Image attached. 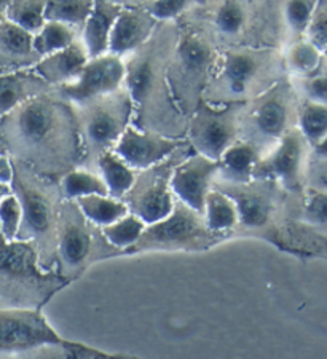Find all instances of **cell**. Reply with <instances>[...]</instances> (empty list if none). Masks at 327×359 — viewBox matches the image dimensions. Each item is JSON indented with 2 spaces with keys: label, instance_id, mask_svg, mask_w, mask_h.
Listing matches in <instances>:
<instances>
[{
  "label": "cell",
  "instance_id": "cell-1",
  "mask_svg": "<svg viewBox=\"0 0 327 359\" xmlns=\"http://www.w3.org/2000/svg\"><path fill=\"white\" fill-rule=\"evenodd\" d=\"M0 149L37 175L60 182L81 165L74 106L56 88L31 97L0 120Z\"/></svg>",
  "mask_w": 327,
  "mask_h": 359
},
{
  "label": "cell",
  "instance_id": "cell-2",
  "mask_svg": "<svg viewBox=\"0 0 327 359\" xmlns=\"http://www.w3.org/2000/svg\"><path fill=\"white\" fill-rule=\"evenodd\" d=\"M178 36V21L159 22L149 42L125 57V88L134 107L131 125L168 137L185 139L189 117L178 107L166 77Z\"/></svg>",
  "mask_w": 327,
  "mask_h": 359
},
{
  "label": "cell",
  "instance_id": "cell-3",
  "mask_svg": "<svg viewBox=\"0 0 327 359\" xmlns=\"http://www.w3.org/2000/svg\"><path fill=\"white\" fill-rule=\"evenodd\" d=\"M279 55L270 46L220 50L203 101L215 106L248 102L278 83Z\"/></svg>",
  "mask_w": 327,
  "mask_h": 359
},
{
  "label": "cell",
  "instance_id": "cell-4",
  "mask_svg": "<svg viewBox=\"0 0 327 359\" xmlns=\"http://www.w3.org/2000/svg\"><path fill=\"white\" fill-rule=\"evenodd\" d=\"M11 192L18 196L22 210L21 229L16 240L34 243L42 269L55 270L58 219L64 200L60 182L37 175L15 158H11Z\"/></svg>",
  "mask_w": 327,
  "mask_h": 359
},
{
  "label": "cell",
  "instance_id": "cell-5",
  "mask_svg": "<svg viewBox=\"0 0 327 359\" xmlns=\"http://www.w3.org/2000/svg\"><path fill=\"white\" fill-rule=\"evenodd\" d=\"M66 286L55 270L42 269L34 243L0 235V309L42 310Z\"/></svg>",
  "mask_w": 327,
  "mask_h": 359
},
{
  "label": "cell",
  "instance_id": "cell-6",
  "mask_svg": "<svg viewBox=\"0 0 327 359\" xmlns=\"http://www.w3.org/2000/svg\"><path fill=\"white\" fill-rule=\"evenodd\" d=\"M178 26L179 36L169 57L166 77L180 112L190 117L203 101L220 50L189 22L178 21Z\"/></svg>",
  "mask_w": 327,
  "mask_h": 359
},
{
  "label": "cell",
  "instance_id": "cell-7",
  "mask_svg": "<svg viewBox=\"0 0 327 359\" xmlns=\"http://www.w3.org/2000/svg\"><path fill=\"white\" fill-rule=\"evenodd\" d=\"M98 227L86 219L74 200H62L58 219L55 271L69 285L102 260L120 257Z\"/></svg>",
  "mask_w": 327,
  "mask_h": 359
},
{
  "label": "cell",
  "instance_id": "cell-8",
  "mask_svg": "<svg viewBox=\"0 0 327 359\" xmlns=\"http://www.w3.org/2000/svg\"><path fill=\"white\" fill-rule=\"evenodd\" d=\"M77 115L81 144V168L96 171V161L115 144L133 123V101L126 88L101 96L80 106H74Z\"/></svg>",
  "mask_w": 327,
  "mask_h": 359
},
{
  "label": "cell",
  "instance_id": "cell-9",
  "mask_svg": "<svg viewBox=\"0 0 327 359\" xmlns=\"http://www.w3.org/2000/svg\"><path fill=\"white\" fill-rule=\"evenodd\" d=\"M230 240L209 230L203 214L176 200L166 217L149 224L126 256L142 252H201Z\"/></svg>",
  "mask_w": 327,
  "mask_h": 359
},
{
  "label": "cell",
  "instance_id": "cell-10",
  "mask_svg": "<svg viewBox=\"0 0 327 359\" xmlns=\"http://www.w3.org/2000/svg\"><path fill=\"white\" fill-rule=\"evenodd\" d=\"M259 0H208L179 21L201 31L219 50L259 43Z\"/></svg>",
  "mask_w": 327,
  "mask_h": 359
},
{
  "label": "cell",
  "instance_id": "cell-11",
  "mask_svg": "<svg viewBox=\"0 0 327 359\" xmlns=\"http://www.w3.org/2000/svg\"><path fill=\"white\" fill-rule=\"evenodd\" d=\"M214 187L235 201L239 222L235 236H254L267 241L274 238V219L278 214L279 185L265 179H251L249 182L233 184L215 181Z\"/></svg>",
  "mask_w": 327,
  "mask_h": 359
},
{
  "label": "cell",
  "instance_id": "cell-12",
  "mask_svg": "<svg viewBox=\"0 0 327 359\" xmlns=\"http://www.w3.org/2000/svg\"><path fill=\"white\" fill-rule=\"evenodd\" d=\"M291 93L288 85L274 83L254 100L244 102L239 139L254 144L264 155L291 128Z\"/></svg>",
  "mask_w": 327,
  "mask_h": 359
},
{
  "label": "cell",
  "instance_id": "cell-13",
  "mask_svg": "<svg viewBox=\"0 0 327 359\" xmlns=\"http://www.w3.org/2000/svg\"><path fill=\"white\" fill-rule=\"evenodd\" d=\"M190 154H194V149L189 146V142H185L165 161L138 171L131 189L121 198L128 206V211L147 225L166 217L176 203L171 190L174 168Z\"/></svg>",
  "mask_w": 327,
  "mask_h": 359
},
{
  "label": "cell",
  "instance_id": "cell-14",
  "mask_svg": "<svg viewBox=\"0 0 327 359\" xmlns=\"http://www.w3.org/2000/svg\"><path fill=\"white\" fill-rule=\"evenodd\" d=\"M243 106L244 102L215 106L201 101L189 117L185 133V141L194 152L218 161L239 139Z\"/></svg>",
  "mask_w": 327,
  "mask_h": 359
},
{
  "label": "cell",
  "instance_id": "cell-15",
  "mask_svg": "<svg viewBox=\"0 0 327 359\" xmlns=\"http://www.w3.org/2000/svg\"><path fill=\"white\" fill-rule=\"evenodd\" d=\"M51 326L42 310L0 309V355H26L44 348H72Z\"/></svg>",
  "mask_w": 327,
  "mask_h": 359
},
{
  "label": "cell",
  "instance_id": "cell-16",
  "mask_svg": "<svg viewBox=\"0 0 327 359\" xmlns=\"http://www.w3.org/2000/svg\"><path fill=\"white\" fill-rule=\"evenodd\" d=\"M125 77L126 65L124 57L106 53L90 57L79 77L71 83L58 86L56 91L72 106H80L124 88Z\"/></svg>",
  "mask_w": 327,
  "mask_h": 359
},
{
  "label": "cell",
  "instance_id": "cell-17",
  "mask_svg": "<svg viewBox=\"0 0 327 359\" xmlns=\"http://www.w3.org/2000/svg\"><path fill=\"white\" fill-rule=\"evenodd\" d=\"M307 139L299 130H289L259 160L253 171V179H265L281 189L295 190L300 185Z\"/></svg>",
  "mask_w": 327,
  "mask_h": 359
},
{
  "label": "cell",
  "instance_id": "cell-18",
  "mask_svg": "<svg viewBox=\"0 0 327 359\" xmlns=\"http://www.w3.org/2000/svg\"><path fill=\"white\" fill-rule=\"evenodd\" d=\"M218 175L219 161L195 152L190 154L174 168L171 177L174 198L203 214L204 201H206L208 194L214 189Z\"/></svg>",
  "mask_w": 327,
  "mask_h": 359
},
{
  "label": "cell",
  "instance_id": "cell-19",
  "mask_svg": "<svg viewBox=\"0 0 327 359\" xmlns=\"http://www.w3.org/2000/svg\"><path fill=\"white\" fill-rule=\"evenodd\" d=\"M185 142V139L168 137L130 125L115 144L114 152L134 171H142L171 157Z\"/></svg>",
  "mask_w": 327,
  "mask_h": 359
},
{
  "label": "cell",
  "instance_id": "cell-20",
  "mask_svg": "<svg viewBox=\"0 0 327 359\" xmlns=\"http://www.w3.org/2000/svg\"><path fill=\"white\" fill-rule=\"evenodd\" d=\"M159 26L145 8H124L110 34L109 53L128 57L149 42Z\"/></svg>",
  "mask_w": 327,
  "mask_h": 359
},
{
  "label": "cell",
  "instance_id": "cell-21",
  "mask_svg": "<svg viewBox=\"0 0 327 359\" xmlns=\"http://www.w3.org/2000/svg\"><path fill=\"white\" fill-rule=\"evenodd\" d=\"M40 60L34 48V34L8 20L0 22V72L32 69Z\"/></svg>",
  "mask_w": 327,
  "mask_h": 359
},
{
  "label": "cell",
  "instance_id": "cell-22",
  "mask_svg": "<svg viewBox=\"0 0 327 359\" xmlns=\"http://www.w3.org/2000/svg\"><path fill=\"white\" fill-rule=\"evenodd\" d=\"M88 60L90 56L86 53V48L79 39L77 42L66 46L64 50L42 57L32 69L50 86L58 88V86L74 82L84 71Z\"/></svg>",
  "mask_w": 327,
  "mask_h": 359
},
{
  "label": "cell",
  "instance_id": "cell-23",
  "mask_svg": "<svg viewBox=\"0 0 327 359\" xmlns=\"http://www.w3.org/2000/svg\"><path fill=\"white\" fill-rule=\"evenodd\" d=\"M50 86L34 69L0 72V120L22 102L50 91Z\"/></svg>",
  "mask_w": 327,
  "mask_h": 359
},
{
  "label": "cell",
  "instance_id": "cell-24",
  "mask_svg": "<svg viewBox=\"0 0 327 359\" xmlns=\"http://www.w3.org/2000/svg\"><path fill=\"white\" fill-rule=\"evenodd\" d=\"M121 10L124 8L120 5L110 0H95L88 20L80 32V40L90 57L109 53L110 34Z\"/></svg>",
  "mask_w": 327,
  "mask_h": 359
},
{
  "label": "cell",
  "instance_id": "cell-25",
  "mask_svg": "<svg viewBox=\"0 0 327 359\" xmlns=\"http://www.w3.org/2000/svg\"><path fill=\"white\" fill-rule=\"evenodd\" d=\"M264 152L254 144L238 139L222 154L219 161V175L215 181L243 184L253 179V171Z\"/></svg>",
  "mask_w": 327,
  "mask_h": 359
},
{
  "label": "cell",
  "instance_id": "cell-26",
  "mask_svg": "<svg viewBox=\"0 0 327 359\" xmlns=\"http://www.w3.org/2000/svg\"><path fill=\"white\" fill-rule=\"evenodd\" d=\"M203 219L209 230L232 238V233L236 230L239 222L235 201L222 190L214 187L204 201Z\"/></svg>",
  "mask_w": 327,
  "mask_h": 359
},
{
  "label": "cell",
  "instance_id": "cell-27",
  "mask_svg": "<svg viewBox=\"0 0 327 359\" xmlns=\"http://www.w3.org/2000/svg\"><path fill=\"white\" fill-rule=\"evenodd\" d=\"M96 172L102 177L107 194L114 198H124L136 179L138 171L125 163L114 150H107L96 161Z\"/></svg>",
  "mask_w": 327,
  "mask_h": 359
},
{
  "label": "cell",
  "instance_id": "cell-28",
  "mask_svg": "<svg viewBox=\"0 0 327 359\" xmlns=\"http://www.w3.org/2000/svg\"><path fill=\"white\" fill-rule=\"evenodd\" d=\"M74 201L77 203L81 214H84L90 222L101 229L114 224L115 221H119V219L130 212L124 200L114 198V196L110 195L81 196V198Z\"/></svg>",
  "mask_w": 327,
  "mask_h": 359
},
{
  "label": "cell",
  "instance_id": "cell-29",
  "mask_svg": "<svg viewBox=\"0 0 327 359\" xmlns=\"http://www.w3.org/2000/svg\"><path fill=\"white\" fill-rule=\"evenodd\" d=\"M60 189L64 200H79L90 195H109L99 172L77 166L60 179Z\"/></svg>",
  "mask_w": 327,
  "mask_h": 359
},
{
  "label": "cell",
  "instance_id": "cell-30",
  "mask_svg": "<svg viewBox=\"0 0 327 359\" xmlns=\"http://www.w3.org/2000/svg\"><path fill=\"white\" fill-rule=\"evenodd\" d=\"M95 0H46L45 20L71 26L79 34L93 10Z\"/></svg>",
  "mask_w": 327,
  "mask_h": 359
},
{
  "label": "cell",
  "instance_id": "cell-31",
  "mask_svg": "<svg viewBox=\"0 0 327 359\" xmlns=\"http://www.w3.org/2000/svg\"><path fill=\"white\" fill-rule=\"evenodd\" d=\"M80 39V34L71 26L56 21H46L37 34H34V48L40 57L64 50Z\"/></svg>",
  "mask_w": 327,
  "mask_h": 359
},
{
  "label": "cell",
  "instance_id": "cell-32",
  "mask_svg": "<svg viewBox=\"0 0 327 359\" xmlns=\"http://www.w3.org/2000/svg\"><path fill=\"white\" fill-rule=\"evenodd\" d=\"M145 227H147V224L142 222L141 219L134 216V214L128 212L126 216L119 219V221H115L114 224L107 225V227H102L101 230L110 245L119 249L121 256H126V251L136 245L138 240L141 238Z\"/></svg>",
  "mask_w": 327,
  "mask_h": 359
},
{
  "label": "cell",
  "instance_id": "cell-33",
  "mask_svg": "<svg viewBox=\"0 0 327 359\" xmlns=\"http://www.w3.org/2000/svg\"><path fill=\"white\" fill-rule=\"evenodd\" d=\"M46 0H11L5 20L31 34H37L46 22Z\"/></svg>",
  "mask_w": 327,
  "mask_h": 359
},
{
  "label": "cell",
  "instance_id": "cell-34",
  "mask_svg": "<svg viewBox=\"0 0 327 359\" xmlns=\"http://www.w3.org/2000/svg\"><path fill=\"white\" fill-rule=\"evenodd\" d=\"M299 131L307 142L316 144L327 135V106L308 101L299 114Z\"/></svg>",
  "mask_w": 327,
  "mask_h": 359
},
{
  "label": "cell",
  "instance_id": "cell-35",
  "mask_svg": "<svg viewBox=\"0 0 327 359\" xmlns=\"http://www.w3.org/2000/svg\"><path fill=\"white\" fill-rule=\"evenodd\" d=\"M286 65L297 75H309L319 66V48L309 40H297L286 56Z\"/></svg>",
  "mask_w": 327,
  "mask_h": 359
},
{
  "label": "cell",
  "instance_id": "cell-36",
  "mask_svg": "<svg viewBox=\"0 0 327 359\" xmlns=\"http://www.w3.org/2000/svg\"><path fill=\"white\" fill-rule=\"evenodd\" d=\"M206 2L208 0H154L142 8L147 10L159 22H173L203 7Z\"/></svg>",
  "mask_w": 327,
  "mask_h": 359
},
{
  "label": "cell",
  "instance_id": "cell-37",
  "mask_svg": "<svg viewBox=\"0 0 327 359\" xmlns=\"http://www.w3.org/2000/svg\"><path fill=\"white\" fill-rule=\"evenodd\" d=\"M314 13L313 0H286L283 5V20L291 34L299 36L307 32Z\"/></svg>",
  "mask_w": 327,
  "mask_h": 359
},
{
  "label": "cell",
  "instance_id": "cell-38",
  "mask_svg": "<svg viewBox=\"0 0 327 359\" xmlns=\"http://www.w3.org/2000/svg\"><path fill=\"white\" fill-rule=\"evenodd\" d=\"M22 221L21 203L13 192L0 200V235L7 240L18 238Z\"/></svg>",
  "mask_w": 327,
  "mask_h": 359
},
{
  "label": "cell",
  "instance_id": "cell-39",
  "mask_svg": "<svg viewBox=\"0 0 327 359\" xmlns=\"http://www.w3.org/2000/svg\"><path fill=\"white\" fill-rule=\"evenodd\" d=\"M303 217L308 224L327 225V195L312 194L303 206Z\"/></svg>",
  "mask_w": 327,
  "mask_h": 359
},
{
  "label": "cell",
  "instance_id": "cell-40",
  "mask_svg": "<svg viewBox=\"0 0 327 359\" xmlns=\"http://www.w3.org/2000/svg\"><path fill=\"white\" fill-rule=\"evenodd\" d=\"M305 90L309 96V101L324 104V101H327V77L321 75V77L309 79L305 85Z\"/></svg>",
  "mask_w": 327,
  "mask_h": 359
},
{
  "label": "cell",
  "instance_id": "cell-41",
  "mask_svg": "<svg viewBox=\"0 0 327 359\" xmlns=\"http://www.w3.org/2000/svg\"><path fill=\"white\" fill-rule=\"evenodd\" d=\"M116 5H120L121 8H142L145 5L154 2V0H110Z\"/></svg>",
  "mask_w": 327,
  "mask_h": 359
},
{
  "label": "cell",
  "instance_id": "cell-42",
  "mask_svg": "<svg viewBox=\"0 0 327 359\" xmlns=\"http://www.w3.org/2000/svg\"><path fill=\"white\" fill-rule=\"evenodd\" d=\"M314 147H316L318 157H327V135L321 139V141Z\"/></svg>",
  "mask_w": 327,
  "mask_h": 359
},
{
  "label": "cell",
  "instance_id": "cell-43",
  "mask_svg": "<svg viewBox=\"0 0 327 359\" xmlns=\"http://www.w3.org/2000/svg\"><path fill=\"white\" fill-rule=\"evenodd\" d=\"M11 0H0V22L5 20V13H7V7Z\"/></svg>",
  "mask_w": 327,
  "mask_h": 359
},
{
  "label": "cell",
  "instance_id": "cell-44",
  "mask_svg": "<svg viewBox=\"0 0 327 359\" xmlns=\"http://www.w3.org/2000/svg\"><path fill=\"white\" fill-rule=\"evenodd\" d=\"M8 194H11V187H10V185L0 184V200H2L4 196L8 195Z\"/></svg>",
  "mask_w": 327,
  "mask_h": 359
},
{
  "label": "cell",
  "instance_id": "cell-45",
  "mask_svg": "<svg viewBox=\"0 0 327 359\" xmlns=\"http://www.w3.org/2000/svg\"><path fill=\"white\" fill-rule=\"evenodd\" d=\"M114 359H139V358H134V356H114Z\"/></svg>",
  "mask_w": 327,
  "mask_h": 359
},
{
  "label": "cell",
  "instance_id": "cell-46",
  "mask_svg": "<svg viewBox=\"0 0 327 359\" xmlns=\"http://www.w3.org/2000/svg\"><path fill=\"white\" fill-rule=\"evenodd\" d=\"M0 152H2V149H0Z\"/></svg>",
  "mask_w": 327,
  "mask_h": 359
}]
</instances>
